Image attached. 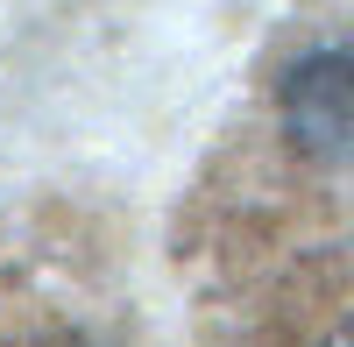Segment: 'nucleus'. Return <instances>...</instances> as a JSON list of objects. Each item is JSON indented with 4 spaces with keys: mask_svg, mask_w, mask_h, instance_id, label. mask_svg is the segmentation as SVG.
<instances>
[{
    "mask_svg": "<svg viewBox=\"0 0 354 347\" xmlns=\"http://www.w3.org/2000/svg\"><path fill=\"white\" fill-rule=\"evenodd\" d=\"M277 113L298 156L326 170H354V43L305 50L277 85Z\"/></svg>",
    "mask_w": 354,
    "mask_h": 347,
    "instance_id": "obj_1",
    "label": "nucleus"
},
{
    "mask_svg": "<svg viewBox=\"0 0 354 347\" xmlns=\"http://www.w3.org/2000/svg\"><path fill=\"white\" fill-rule=\"evenodd\" d=\"M319 347H354V319H333L326 333H319Z\"/></svg>",
    "mask_w": 354,
    "mask_h": 347,
    "instance_id": "obj_2",
    "label": "nucleus"
}]
</instances>
